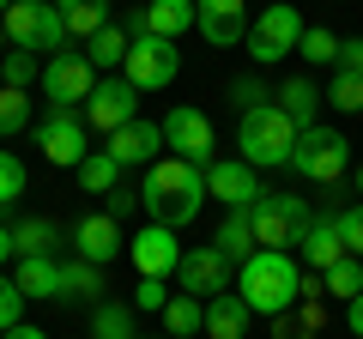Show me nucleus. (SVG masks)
Masks as SVG:
<instances>
[{
	"instance_id": "4468645a",
	"label": "nucleus",
	"mask_w": 363,
	"mask_h": 339,
	"mask_svg": "<svg viewBox=\"0 0 363 339\" xmlns=\"http://www.w3.org/2000/svg\"><path fill=\"white\" fill-rule=\"evenodd\" d=\"M104 152L116 157L121 170H152V164H157V152H164V128H157V121H140V116H133L128 128L109 133Z\"/></svg>"
},
{
	"instance_id": "e433bc0d",
	"label": "nucleus",
	"mask_w": 363,
	"mask_h": 339,
	"mask_svg": "<svg viewBox=\"0 0 363 339\" xmlns=\"http://www.w3.org/2000/svg\"><path fill=\"white\" fill-rule=\"evenodd\" d=\"M333 230H339V243H345L351 261H363V206H345V212L333 218Z\"/></svg>"
},
{
	"instance_id": "37998d69",
	"label": "nucleus",
	"mask_w": 363,
	"mask_h": 339,
	"mask_svg": "<svg viewBox=\"0 0 363 339\" xmlns=\"http://www.w3.org/2000/svg\"><path fill=\"white\" fill-rule=\"evenodd\" d=\"M339 67H345V73H357V79H363V37L339 43Z\"/></svg>"
},
{
	"instance_id": "7c9ffc66",
	"label": "nucleus",
	"mask_w": 363,
	"mask_h": 339,
	"mask_svg": "<svg viewBox=\"0 0 363 339\" xmlns=\"http://www.w3.org/2000/svg\"><path fill=\"white\" fill-rule=\"evenodd\" d=\"M55 243H61V230H55L49 218L13 224V255H55Z\"/></svg>"
},
{
	"instance_id": "0eeeda50",
	"label": "nucleus",
	"mask_w": 363,
	"mask_h": 339,
	"mask_svg": "<svg viewBox=\"0 0 363 339\" xmlns=\"http://www.w3.org/2000/svg\"><path fill=\"white\" fill-rule=\"evenodd\" d=\"M345 164H351V140L345 133H333V128H303L297 133V145H291V170H297L303 182H327L333 188L339 176H345Z\"/></svg>"
},
{
	"instance_id": "49530a36",
	"label": "nucleus",
	"mask_w": 363,
	"mask_h": 339,
	"mask_svg": "<svg viewBox=\"0 0 363 339\" xmlns=\"http://www.w3.org/2000/svg\"><path fill=\"white\" fill-rule=\"evenodd\" d=\"M13 261V230H6V224H0V267Z\"/></svg>"
},
{
	"instance_id": "9d476101",
	"label": "nucleus",
	"mask_w": 363,
	"mask_h": 339,
	"mask_svg": "<svg viewBox=\"0 0 363 339\" xmlns=\"http://www.w3.org/2000/svg\"><path fill=\"white\" fill-rule=\"evenodd\" d=\"M157 128H164V145H169V157H182V164H200V170L212 164V121L200 116V109L176 104L164 121H157Z\"/></svg>"
},
{
	"instance_id": "a18cd8bd",
	"label": "nucleus",
	"mask_w": 363,
	"mask_h": 339,
	"mask_svg": "<svg viewBox=\"0 0 363 339\" xmlns=\"http://www.w3.org/2000/svg\"><path fill=\"white\" fill-rule=\"evenodd\" d=\"M6 339H49V333H43V327H25V321H18V327H13Z\"/></svg>"
},
{
	"instance_id": "39448f33",
	"label": "nucleus",
	"mask_w": 363,
	"mask_h": 339,
	"mask_svg": "<svg viewBox=\"0 0 363 339\" xmlns=\"http://www.w3.org/2000/svg\"><path fill=\"white\" fill-rule=\"evenodd\" d=\"M0 25H6L13 49H30V55H61V43H67V25L55 13V0H13L0 13Z\"/></svg>"
},
{
	"instance_id": "6e6552de",
	"label": "nucleus",
	"mask_w": 363,
	"mask_h": 339,
	"mask_svg": "<svg viewBox=\"0 0 363 339\" xmlns=\"http://www.w3.org/2000/svg\"><path fill=\"white\" fill-rule=\"evenodd\" d=\"M182 73V43H164V37H133L128 61H121V79L133 91H169Z\"/></svg>"
},
{
	"instance_id": "72a5a7b5",
	"label": "nucleus",
	"mask_w": 363,
	"mask_h": 339,
	"mask_svg": "<svg viewBox=\"0 0 363 339\" xmlns=\"http://www.w3.org/2000/svg\"><path fill=\"white\" fill-rule=\"evenodd\" d=\"M339 43H345V37H333V30H327V25H303V43H297V55H303V61H309V67H327V61H339Z\"/></svg>"
},
{
	"instance_id": "a19ab883",
	"label": "nucleus",
	"mask_w": 363,
	"mask_h": 339,
	"mask_svg": "<svg viewBox=\"0 0 363 339\" xmlns=\"http://www.w3.org/2000/svg\"><path fill=\"white\" fill-rule=\"evenodd\" d=\"M164 303H169V285H164V279H140V291H133V309L164 315Z\"/></svg>"
},
{
	"instance_id": "c85d7f7f",
	"label": "nucleus",
	"mask_w": 363,
	"mask_h": 339,
	"mask_svg": "<svg viewBox=\"0 0 363 339\" xmlns=\"http://www.w3.org/2000/svg\"><path fill=\"white\" fill-rule=\"evenodd\" d=\"M79 188H85V194H116L121 188V164L109 152H91L85 164H79Z\"/></svg>"
},
{
	"instance_id": "f03ea898",
	"label": "nucleus",
	"mask_w": 363,
	"mask_h": 339,
	"mask_svg": "<svg viewBox=\"0 0 363 339\" xmlns=\"http://www.w3.org/2000/svg\"><path fill=\"white\" fill-rule=\"evenodd\" d=\"M236 297L255 315H285L303 303V267L285 248H255L242 267H236Z\"/></svg>"
},
{
	"instance_id": "79ce46f5",
	"label": "nucleus",
	"mask_w": 363,
	"mask_h": 339,
	"mask_svg": "<svg viewBox=\"0 0 363 339\" xmlns=\"http://www.w3.org/2000/svg\"><path fill=\"white\" fill-rule=\"evenodd\" d=\"M133 200H140V194H133V188H116V194H104V212H109V218H128V212H133Z\"/></svg>"
},
{
	"instance_id": "c9c22d12",
	"label": "nucleus",
	"mask_w": 363,
	"mask_h": 339,
	"mask_svg": "<svg viewBox=\"0 0 363 339\" xmlns=\"http://www.w3.org/2000/svg\"><path fill=\"white\" fill-rule=\"evenodd\" d=\"M321 97H327V104H333V109H345V116H357V109H363V79L339 67V73L327 79V91H321Z\"/></svg>"
},
{
	"instance_id": "412c9836",
	"label": "nucleus",
	"mask_w": 363,
	"mask_h": 339,
	"mask_svg": "<svg viewBox=\"0 0 363 339\" xmlns=\"http://www.w3.org/2000/svg\"><path fill=\"white\" fill-rule=\"evenodd\" d=\"M13 285L25 291V303L30 297H55V291H61V261H55V255H18V267H13Z\"/></svg>"
},
{
	"instance_id": "7ed1b4c3",
	"label": "nucleus",
	"mask_w": 363,
	"mask_h": 339,
	"mask_svg": "<svg viewBox=\"0 0 363 339\" xmlns=\"http://www.w3.org/2000/svg\"><path fill=\"white\" fill-rule=\"evenodd\" d=\"M236 145H242L248 170H279V164H291L297 121H291L279 104H255V109H242V121H236Z\"/></svg>"
},
{
	"instance_id": "c756f323",
	"label": "nucleus",
	"mask_w": 363,
	"mask_h": 339,
	"mask_svg": "<svg viewBox=\"0 0 363 339\" xmlns=\"http://www.w3.org/2000/svg\"><path fill=\"white\" fill-rule=\"evenodd\" d=\"M91 339H140L133 309H128V303H97V315H91Z\"/></svg>"
},
{
	"instance_id": "58836bf2",
	"label": "nucleus",
	"mask_w": 363,
	"mask_h": 339,
	"mask_svg": "<svg viewBox=\"0 0 363 339\" xmlns=\"http://www.w3.org/2000/svg\"><path fill=\"white\" fill-rule=\"evenodd\" d=\"M18 194H25V164L13 152H0V206H13Z\"/></svg>"
},
{
	"instance_id": "6ab92c4d",
	"label": "nucleus",
	"mask_w": 363,
	"mask_h": 339,
	"mask_svg": "<svg viewBox=\"0 0 363 339\" xmlns=\"http://www.w3.org/2000/svg\"><path fill=\"white\" fill-rule=\"evenodd\" d=\"M272 104L285 109V116L297 121V133H303V128H315V116H321V85H315L309 73H297V79H285V85L272 91Z\"/></svg>"
},
{
	"instance_id": "dca6fc26",
	"label": "nucleus",
	"mask_w": 363,
	"mask_h": 339,
	"mask_svg": "<svg viewBox=\"0 0 363 339\" xmlns=\"http://www.w3.org/2000/svg\"><path fill=\"white\" fill-rule=\"evenodd\" d=\"M255 194H260V182L242 157H212L206 164V200H224V212L255 206Z\"/></svg>"
},
{
	"instance_id": "f257e3e1",
	"label": "nucleus",
	"mask_w": 363,
	"mask_h": 339,
	"mask_svg": "<svg viewBox=\"0 0 363 339\" xmlns=\"http://www.w3.org/2000/svg\"><path fill=\"white\" fill-rule=\"evenodd\" d=\"M140 206L152 212V224H164V230L194 224L200 206H206V170L182 164V157H157V164L145 170V182H140Z\"/></svg>"
},
{
	"instance_id": "09e8293b",
	"label": "nucleus",
	"mask_w": 363,
	"mask_h": 339,
	"mask_svg": "<svg viewBox=\"0 0 363 339\" xmlns=\"http://www.w3.org/2000/svg\"><path fill=\"white\" fill-rule=\"evenodd\" d=\"M357 194H363V164H357Z\"/></svg>"
},
{
	"instance_id": "f3484780",
	"label": "nucleus",
	"mask_w": 363,
	"mask_h": 339,
	"mask_svg": "<svg viewBox=\"0 0 363 339\" xmlns=\"http://www.w3.org/2000/svg\"><path fill=\"white\" fill-rule=\"evenodd\" d=\"M133 267H140V279H169L182 267V243L176 230H164V224H145V230H133Z\"/></svg>"
},
{
	"instance_id": "4c0bfd02",
	"label": "nucleus",
	"mask_w": 363,
	"mask_h": 339,
	"mask_svg": "<svg viewBox=\"0 0 363 339\" xmlns=\"http://www.w3.org/2000/svg\"><path fill=\"white\" fill-rule=\"evenodd\" d=\"M18 321H25V291H18L13 279L0 273V333H13Z\"/></svg>"
},
{
	"instance_id": "c03bdc74",
	"label": "nucleus",
	"mask_w": 363,
	"mask_h": 339,
	"mask_svg": "<svg viewBox=\"0 0 363 339\" xmlns=\"http://www.w3.org/2000/svg\"><path fill=\"white\" fill-rule=\"evenodd\" d=\"M345 327H351V333H357V339H363V291H357V297H351V303H345Z\"/></svg>"
},
{
	"instance_id": "bb28decb",
	"label": "nucleus",
	"mask_w": 363,
	"mask_h": 339,
	"mask_svg": "<svg viewBox=\"0 0 363 339\" xmlns=\"http://www.w3.org/2000/svg\"><path fill=\"white\" fill-rule=\"evenodd\" d=\"M55 13H61L67 37H97V30L109 25V0H55Z\"/></svg>"
},
{
	"instance_id": "a211bd4d",
	"label": "nucleus",
	"mask_w": 363,
	"mask_h": 339,
	"mask_svg": "<svg viewBox=\"0 0 363 339\" xmlns=\"http://www.w3.org/2000/svg\"><path fill=\"white\" fill-rule=\"evenodd\" d=\"M121 248H128V243H121V224L109 218V212H85V218L73 224V255H79V261L109 267Z\"/></svg>"
},
{
	"instance_id": "5701e85b",
	"label": "nucleus",
	"mask_w": 363,
	"mask_h": 339,
	"mask_svg": "<svg viewBox=\"0 0 363 339\" xmlns=\"http://www.w3.org/2000/svg\"><path fill=\"white\" fill-rule=\"evenodd\" d=\"M212 248H218L230 267H242L248 255H255V224H248V206H236V212H224V224H218V236H212Z\"/></svg>"
},
{
	"instance_id": "1a4fd4ad",
	"label": "nucleus",
	"mask_w": 363,
	"mask_h": 339,
	"mask_svg": "<svg viewBox=\"0 0 363 339\" xmlns=\"http://www.w3.org/2000/svg\"><path fill=\"white\" fill-rule=\"evenodd\" d=\"M91 91H97V67H91L85 55L61 49V55H49V61H43V97H49L55 109H79Z\"/></svg>"
},
{
	"instance_id": "ea45409f",
	"label": "nucleus",
	"mask_w": 363,
	"mask_h": 339,
	"mask_svg": "<svg viewBox=\"0 0 363 339\" xmlns=\"http://www.w3.org/2000/svg\"><path fill=\"white\" fill-rule=\"evenodd\" d=\"M267 97H272V91H267V85H260L255 73L230 79V104H236V109H255V104H267Z\"/></svg>"
},
{
	"instance_id": "473e14b6",
	"label": "nucleus",
	"mask_w": 363,
	"mask_h": 339,
	"mask_svg": "<svg viewBox=\"0 0 363 339\" xmlns=\"http://www.w3.org/2000/svg\"><path fill=\"white\" fill-rule=\"evenodd\" d=\"M30 128V91H13V85H0V140H13V133Z\"/></svg>"
},
{
	"instance_id": "393cba45",
	"label": "nucleus",
	"mask_w": 363,
	"mask_h": 339,
	"mask_svg": "<svg viewBox=\"0 0 363 339\" xmlns=\"http://www.w3.org/2000/svg\"><path fill=\"white\" fill-rule=\"evenodd\" d=\"M297 255H303V267H315V273H327L333 261H345V243H339L333 218H315V224H309V236L297 243Z\"/></svg>"
},
{
	"instance_id": "4be33fe9",
	"label": "nucleus",
	"mask_w": 363,
	"mask_h": 339,
	"mask_svg": "<svg viewBox=\"0 0 363 339\" xmlns=\"http://www.w3.org/2000/svg\"><path fill=\"white\" fill-rule=\"evenodd\" d=\"M248 321H255V309H248L236 291H218V297L206 303V339H242Z\"/></svg>"
},
{
	"instance_id": "cd10ccee",
	"label": "nucleus",
	"mask_w": 363,
	"mask_h": 339,
	"mask_svg": "<svg viewBox=\"0 0 363 339\" xmlns=\"http://www.w3.org/2000/svg\"><path fill=\"white\" fill-rule=\"evenodd\" d=\"M128 49H133L128 25H104V30H97V37L85 43V61L97 67V73H104V67H121V61H128Z\"/></svg>"
},
{
	"instance_id": "2f4dec72",
	"label": "nucleus",
	"mask_w": 363,
	"mask_h": 339,
	"mask_svg": "<svg viewBox=\"0 0 363 339\" xmlns=\"http://www.w3.org/2000/svg\"><path fill=\"white\" fill-rule=\"evenodd\" d=\"M37 79H43V61H37L30 49H6V55H0V85H13V91H30Z\"/></svg>"
},
{
	"instance_id": "f704fd0d",
	"label": "nucleus",
	"mask_w": 363,
	"mask_h": 339,
	"mask_svg": "<svg viewBox=\"0 0 363 339\" xmlns=\"http://www.w3.org/2000/svg\"><path fill=\"white\" fill-rule=\"evenodd\" d=\"M321 285H327V297H357V291H363V261H351V255H345V261H333V267H327V273H321Z\"/></svg>"
},
{
	"instance_id": "b1692460",
	"label": "nucleus",
	"mask_w": 363,
	"mask_h": 339,
	"mask_svg": "<svg viewBox=\"0 0 363 339\" xmlns=\"http://www.w3.org/2000/svg\"><path fill=\"white\" fill-rule=\"evenodd\" d=\"M55 303H104V267L91 261H67L61 267V291H55Z\"/></svg>"
},
{
	"instance_id": "2eb2a0df",
	"label": "nucleus",
	"mask_w": 363,
	"mask_h": 339,
	"mask_svg": "<svg viewBox=\"0 0 363 339\" xmlns=\"http://www.w3.org/2000/svg\"><path fill=\"white\" fill-rule=\"evenodd\" d=\"M133 85L128 79H97V91L85 97V128H97V133H116V128H128L133 121Z\"/></svg>"
},
{
	"instance_id": "9b49d317",
	"label": "nucleus",
	"mask_w": 363,
	"mask_h": 339,
	"mask_svg": "<svg viewBox=\"0 0 363 339\" xmlns=\"http://www.w3.org/2000/svg\"><path fill=\"white\" fill-rule=\"evenodd\" d=\"M37 145H43L49 164L79 170V164L91 157V145H85V116H73V109H49V116L37 121Z\"/></svg>"
},
{
	"instance_id": "de8ad7c7",
	"label": "nucleus",
	"mask_w": 363,
	"mask_h": 339,
	"mask_svg": "<svg viewBox=\"0 0 363 339\" xmlns=\"http://www.w3.org/2000/svg\"><path fill=\"white\" fill-rule=\"evenodd\" d=\"M6 49H13V43H6V25H0V55H6Z\"/></svg>"
},
{
	"instance_id": "3c124183",
	"label": "nucleus",
	"mask_w": 363,
	"mask_h": 339,
	"mask_svg": "<svg viewBox=\"0 0 363 339\" xmlns=\"http://www.w3.org/2000/svg\"><path fill=\"white\" fill-rule=\"evenodd\" d=\"M164 339H169V333H164Z\"/></svg>"
},
{
	"instance_id": "ddd939ff",
	"label": "nucleus",
	"mask_w": 363,
	"mask_h": 339,
	"mask_svg": "<svg viewBox=\"0 0 363 339\" xmlns=\"http://www.w3.org/2000/svg\"><path fill=\"white\" fill-rule=\"evenodd\" d=\"M194 30L212 49H236L248 37V0H194Z\"/></svg>"
},
{
	"instance_id": "f8f14e48",
	"label": "nucleus",
	"mask_w": 363,
	"mask_h": 339,
	"mask_svg": "<svg viewBox=\"0 0 363 339\" xmlns=\"http://www.w3.org/2000/svg\"><path fill=\"white\" fill-rule=\"evenodd\" d=\"M230 273L236 267L224 261L212 243H200V248H182V267H176V279H182V291L188 297H200V303H212L218 291H230Z\"/></svg>"
},
{
	"instance_id": "20e7f679",
	"label": "nucleus",
	"mask_w": 363,
	"mask_h": 339,
	"mask_svg": "<svg viewBox=\"0 0 363 339\" xmlns=\"http://www.w3.org/2000/svg\"><path fill=\"white\" fill-rule=\"evenodd\" d=\"M248 224H255V243L260 248H285V255H291V248L309 236L315 212H309L303 194H267V188H260L255 206H248Z\"/></svg>"
},
{
	"instance_id": "423d86ee",
	"label": "nucleus",
	"mask_w": 363,
	"mask_h": 339,
	"mask_svg": "<svg viewBox=\"0 0 363 339\" xmlns=\"http://www.w3.org/2000/svg\"><path fill=\"white\" fill-rule=\"evenodd\" d=\"M297 43H303V13L291 0H272L260 18H248L242 49L255 55V67H272V61H285V55H297Z\"/></svg>"
},
{
	"instance_id": "8fccbe9b",
	"label": "nucleus",
	"mask_w": 363,
	"mask_h": 339,
	"mask_svg": "<svg viewBox=\"0 0 363 339\" xmlns=\"http://www.w3.org/2000/svg\"><path fill=\"white\" fill-rule=\"evenodd\" d=\"M6 6H13V0H0V13H6Z\"/></svg>"
},
{
	"instance_id": "aec40b11",
	"label": "nucleus",
	"mask_w": 363,
	"mask_h": 339,
	"mask_svg": "<svg viewBox=\"0 0 363 339\" xmlns=\"http://www.w3.org/2000/svg\"><path fill=\"white\" fill-rule=\"evenodd\" d=\"M194 30V0H145V37L182 43Z\"/></svg>"
},
{
	"instance_id": "a878e982",
	"label": "nucleus",
	"mask_w": 363,
	"mask_h": 339,
	"mask_svg": "<svg viewBox=\"0 0 363 339\" xmlns=\"http://www.w3.org/2000/svg\"><path fill=\"white\" fill-rule=\"evenodd\" d=\"M164 333H169V339L206 333V303L188 297V291H169V303H164Z\"/></svg>"
}]
</instances>
